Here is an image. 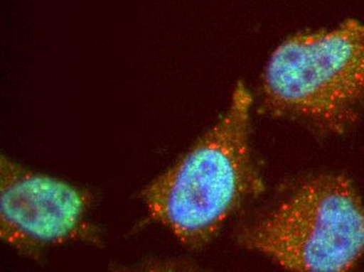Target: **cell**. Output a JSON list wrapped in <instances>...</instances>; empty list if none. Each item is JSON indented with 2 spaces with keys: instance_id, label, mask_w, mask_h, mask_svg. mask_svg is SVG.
Segmentation results:
<instances>
[{
  "instance_id": "7a4b0ae2",
  "label": "cell",
  "mask_w": 364,
  "mask_h": 272,
  "mask_svg": "<svg viewBox=\"0 0 364 272\" xmlns=\"http://www.w3.org/2000/svg\"><path fill=\"white\" fill-rule=\"evenodd\" d=\"M264 109L325 134L350 129L364 110V23L348 18L284 40L261 84Z\"/></svg>"
},
{
  "instance_id": "3957f363",
  "label": "cell",
  "mask_w": 364,
  "mask_h": 272,
  "mask_svg": "<svg viewBox=\"0 0 364 272\" xmlns=\"http://www.w3.org/2000/svg\"><path fill=\"white\" fill-rule=\"evenodd\" d=\"M240 242L287 271H348L364 256V203L345 176L311 177L244 229Z\"/></svg>"
},
{
  "instance_id": "6da1fadb",
  "label": "cell",
  "mask_w": 364,
  "mask_h": 272,
  "mask_svg": "<svg viewBox=\"0 0 364 272\" xmlns=\"http://www.w3.org/2000/svg\"><path fill=\"white\" fill-rule=\"evenodd\" d=\"M252 101L239 82L223 116L143 192L153 220L186 247L208 244L245 201L263 190L250 150Z\"/></svg>"
},
{
  "instance_id": "277c9868",
  "label": "cell",
  "mask_w": 364,
  "mask_h": 272,
  "mask_svg": "<svg viewBox=\"0 0 364 272\" xmlns=\"http://www.w3.org/2000/svg\"><path fill=\"white\" fill-rule=\"evenodd\" d=\"M87 192L0 159V236L22 253L72 241H95Z\"/></svg>"
}]
</instances>
